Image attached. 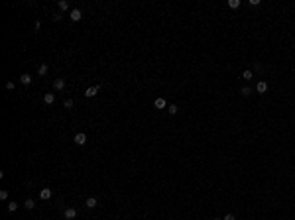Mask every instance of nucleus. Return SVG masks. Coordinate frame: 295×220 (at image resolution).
I'll return each instance as SVG.
<instances>
[{
	"label": "nucleus",
	"instance_id": "obj_1",
	"mask_svg": "<svg viewBox=\"0 0 295 220\" xmlns=\"http://www.w3.org/2000/svg\"><path fill=\"white\" fill-rule=\"evenodd\" d=\"M75 143H77V146H85V143H87V134H85V132H77V134H75Z\"/></svg>",
	"mask_w": 295,
	"mask_h": 220
},
{
	"label": "nucleus",
	"instance_id": "obj_2",
	"mask_svg": "<svg viewBox=\"0 0 295 220\" xmlns=\"http://www.w3.org/2000/svg\"><path fill=\"white\" fill-rule=\"evenodd\" d=\"M100 90V85H95V87H89L87 90H85V96L87 98H93V96H96V93Z\"/></svg>",
	"mask_w": 295,
	"mask_h": 220
},
{
	"label": "nucleus",
	"instance_id": "obj_3",
	"mask_svg": "<svg viewBox=\"0 0 295 220\" xmlns=\"http://www.w3.org/2000/svg\"><path fill=\"white\" fill-rule=\"evenodd\" d=\"M69 18H71L73 22H79V20L83 18V12H81V10H79V8H73L71 12H69Z\"/></svg>",
	"mask_w": 295,
	"mask_h": 220
},
{
	"label": "nucleus",
	"instance_id": "obj_4",
	"mask_svg": "<svg viewBox=\"0 0 295 220\" xmlns=\"http://www.w3.org/2000/svg\"><path fill=\"white\" fill-rule=\"evenodd\" d=\"M268 89H270V85H268L266 81H258V85H256V90H258L260 94H266Z\"/></svg>",
	"mask_w": 295,
	"mask_h": 220
},
{
	"label": "nucleus",
	"instance_id": "obj_5",
	"mask_svg": "<svg viewBox=\"0 0 295 220\" xmlns=\"http://www.w3.org/2000/svg\"><path fill=\"white\" fill-rule=\"evenodd\" d=\"M63 216H65V220H73L75 216H77V208H65Z\"/></svg>",
	"mask_w": 295,
	"mask_h": 220
},
{
	"label": "nucleus",
	"instance_id": "obj_6",
	"mask_svg": "<svg viewBox=\"0 0 295 220\" xmlns=\"http://www.w3.org/2000/svg\"><path fill=\"white\" fill-rule=\"evenodd\" d=\"M51 195H53L51 189H41V191H40V198H41V201H49Z\"/></svg>",
	"mask_w": 295,
	"mask_h": 220
},
{
	"label": "nucleus",
	"instance_id": "obj_7",
	"mask_svg": "<svg viewBox=\"0 0 295 220\" xmlns=\"http://www.w3.org/2000/svg\"><path fill=\"white\" fill-rule=\"evenodd\" d=\"M53 89H55V90H63V89H65V79H55V81H53Z\"/></svg>",
	"mask_w": 295,
	"mask_h": 220
},
{
	"label": "nucleus",
	"instance_id": "obj_8",
	"mask_svg": "<svg viewBox=\"0 0 295 220\" xmlns=\"http://www.w3.org/2000/svg\"><path fill=\"white\" fill-rule=\"evenodd\" d=\"M154 106H155V108H165V106H167V102H165V98H162V96H159V98L154 100Z\"/></svg>",
	"mask_w": 295,
	"mask_h": 220
},
{
	"label": "nucleus",
	"instance_id": "obj_9",
	"mask_svg": "<svg viewBox=\"0 0 295 220\" xmlns=\"http://www.w3.org/2000/svg\"><path fill=\"white\" fill-rule=\"evenodd\" d=\"M44 102H45V104H53V102H55V94H53V93L44 94Z\"/></svg>",
	"mask_w": 295,
	"mask_h": 220
},
{
	"label": "nucleus",
	"instance_id": "obj_10",
	"mask_svg": "<svg viewBox=\"0 0 295 220\" xmlns=\"http://www.w3.org/2000/svg\"><path fill=\"white\" fill-rule=\"evenodd\" d=\"M85 205H87V208H95L96 205H99V201H96L95 197H89L87 201H85Z\"/></svg>",
	"mask_w": 295,
	"mask_h": 220
},
{
	"label": "nucleus",
	"instance_id": "obj_11",
	"mask_svg": "<svg viewBox=\"0 0 295 220\" xmlns=\"http://www.w3.org/2000/svg\"><path fill=\"white\" fill-rule=\"evenodd\" d=\"M20 83H22V85H32V77L28 73H22V75H20Z\"/></svg>",
	"mask_w": 295,
	"mask_h": 220
},
{
	"label": "nucleus",
	"instance_id": "obj_12",
	"mask_svg": "<svg viewBox=\"0 0 295 220\" xmlns=\"http://www.w3.org/2000/svg\"><path fill=\"white\" fill-rule=\"evenodd\" d=\"M47 71H49V67H47L45 63H44V65H40V69H37V73H40L41 77H45V75H47Z\"/></svg>",
	"mask_w": 295,
	"mask_h": 220
},
{
	"label": "nucleus",
	"instance_id": "obj_13",
	"mask_svg": "<svg viewBox=\"0 0 295 220\" xmlns=\"http://www.w3.org/2000/svg\"><path fill=\"white\" fill-rule=\"evenodd\" d=\"M228 8H232V10L240 8V0H228Z\"/></svg>",
	"mask_w": 295,
	"mask_h": 220
},
{
	"label": "nucleus",
	"instance_id": "obj_14",
	"mask_svg": "<svg viewBox=\"0 0 295 220\" xmlns=\"http://www.w3.org/2000/svg\"><path fill=\"white\" fill-rule=\"evenodd\" d=\"M59 10H63V12L69 10V2H67V0H59Z\"/></svg>",
	"mask_w": 295,
	"mask_h": 220
},
{
	"label": "nucleus",
	"instance_id": "obj_15",
	"mask_svg": "<svg viewBox=\"0 0 295 220\" xmlns=\"http://www.w3.org/2000/svg\"><path fill=\"white\" fill-rule=\"evenodd\" d=\"M24 206H26V208H28V210H32V208H34V206H36V202H34V201H32V198H26V202H24Z\"/></svg>",
	"mask_w": 295,
	"mask_h": 220
},
{
	"label": "nucleus",
	"instance_id": "obj_16",
	"mask_svg": "<svg viewBox=\"0 0 295 220\" xmlns=\"http://www.w3.org/2000/svg\"><path fill=\"white\" fill-rule=\"evenodd\" d=\"M167 110H169V114L173 116V114H177V110H179V108H177V104H169V106H167Z\"/></svg>",
	"mask_w": 295,
	"mask_h": 220
},
{
	"label": "nucleus",
	"instance_id": "obj_17",
	"mask_svg": "<svg viewBox=\"0 0 295 220\" xmlns=\"http://www.w3.org/2000/svg\"><path fill=\"white\" fill-rule=\"evenodd\" d=\"M16 208H18V202H14V201H10V202H8V210H10V212H14V210H16Z\"/></svg>",
	"mask_w": 295,
	"mask_h": 220
},
{
	"label": "nucleus",
	"instance_id": "obj_18",
	"mask_svg": "<svg viewBox=\"0 0 295 220\" xmlns=\"http://www.w3.org/2000/svg\"><path fill=\"white\" fill-rule=\"evenodd\" d=\"M242 79H246V81H250V79H252V71H250V69H246V71L242 73Z\"/></svg>",
	"mask_w": 295,
	"mask_h": 220
},
{
	"label": "nucleus",
	"instance_id": "obj_19",
	"mask_svg": "<svg viewBox=\"0 0 295 220\" xmlns=\"http://www.w3.org/2000/svg\"><path fill=\"white\" fill-rule=\"evenodd\" d=\"M73 104H75V102H73L71 98H65V102H63V106H65V108H73Z\"/></svg>",
	"mask_w": 295,
	"mask_h": 220
},
{
	"label": "nucleus",
	"instance_id": "obj_20",
	"mask_svg": "<svg viewBox=\"0 0 295 220\" xmlns=\"http://www.w3.org/2000/svg\"><path fill=\"white\" fill-rule=\"evenodd\" d=\"M6 198H8V191L2 189V191H0V201H6Z\"/></svg>",
	"mask_w": 295,
	"mask_h": 220
},
{
	"label": "nucleus",
	"instance_id": "obj_21",
	"mask_svg": "<svg viewBox=\"0 0 295 220\" xmlns=\"http://www.w3.org/2000/svg\"><path fill=\"white\" fill-rule=\"evenodd\" d=\"M240 93H242L244 96H248V94L252 93V89H250V87H242V90H240Z\"/></svg>",
	"mask_w": 295,
	"mask_h": 220
},
{
	"label": "nucleus",
	"instance_id": "obj_22",
	"mask_svg": "<svg viewBox=\"0 0 295 220\" xmlns=\"http://www.w3.org/2000/svg\"><path fill=\"white\" fill-rule=\"evenodd\" d=\"M222 220H236V216H234V214H232V212H228V214H226V216H224Z\"/></svg>",
	"mask_w": 295,
	"mask_h": 220
},
{
	"label": "nucleus",
	"instance_id": "obj_23",
	"mask_svg": "<svg viewBox=\"0 0 295 220\" xmlns=\"http://www.w3.org/2000/svg\"><path fill=\"white\" fill-rule=\"evenodd\" d=\"M14 87H16V85H14V81H8V83H6V89H8V90H12Z\"/></svg>",
	"mask_w": 295,
	"mask_h": 220
},
{
	"label": "nucleus",
	"instance_id": "obj_24",
	"mask_svg": "<svg viewBox=\"0 0 295 220\" xmlns=\"http://www.w3.org/2000/svg\"><path fill=\"white\" fill-rule=\"evenodd\" d=\"M254 71H262V65H260V63H258V61H256V63H254Z\"/></svg>",
	"mask_w": 295,
	"mask_h": 220
},
{
	"label": "nucleus",
	"instance_id": "obj_25",
	"mask_svg": "<svg viewBox=\"0 0 295 220\" xmlns=\"http://www.w3.org/2000/svg\"><path fill=\"white\" fill-rule=\"evenodd\" d=\"M214 220H221V218H214Z\"/></svg>",
	"mask_w": 295,
	"mask_h": 220
}]
</instances>
